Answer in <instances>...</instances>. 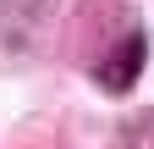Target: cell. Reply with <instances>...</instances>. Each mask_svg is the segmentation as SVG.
I'll return each mask as SVG.
<instances>
[{
	"label": "cell",
	"mask_w": 154,
	"mask_h": 149,
	"mask_svg": "<svg viewBox=\"0 0 154 149\" xmlns=\"http://www.w3.org/2000/svg\"><path fill=\"white\" fill-rule=\"evenodd\" d=\"M50 0H0V50L6 55H28L38 39V22H44Z\"/></svg>",
	"instance_id": "obj_2"
},
{
	"label": "cell",
	"mask_w": 154,
	"mask_h": 149,
	"mask_svg": "<svg viewBox=\"0 0 154 149\" xmlns=\"http://www.w3.org/2000/svg\"><path fill=\"white\" fill-rule=\"evenodd\" d=\"M143 55H149L143 33H138V28H127L121 39H116V50L94 66V83H99L105 94H127V88L138 83V72H143Z\"/></svg>",
	"instance_id": "obj_1"
}]
</instances>
